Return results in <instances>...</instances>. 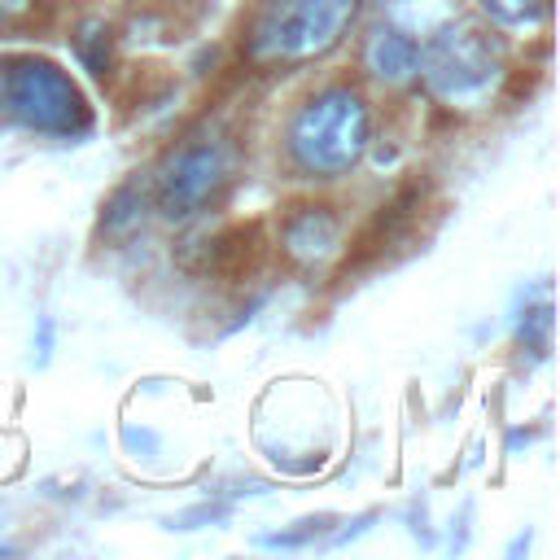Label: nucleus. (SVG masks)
Returning a JSON list of instances; mask_svg holds the SVG:
<instances>
[{
    "mask_svg": "<svg viewBox=\"0 0 560 560\" xmlns=\"http://www.w3.org/2000/svg\"><path fill=\"white\" fill-rule=\"evenodd\" d=\"M372 144V109L354 83H324L284 122V153L306 179L350 175Z\"/></svg>",
    "mask_w": 560,
    "mask_h": 560,
    "instance_id": "nucleus-1",
    "label": "nucleus"
},
{
    "mask_svg": "<svg viewBox=\"0 0 560 560\" xmlns=\"http://www.w3.org/2000/svg\"><path fill=\"white\" fill-rule=\"evenodd\" d=\"M0 118L52 140H83L96 127V114L70 70L39 52L0 57Z\"/></svg>",
    "mask_w": 560,
    "mask_h": 560,
    "instance_id": "nucleus-2",
    "label": "nucleus"
},
{
    "mask_svg": "<svg viewBox=\"0 0 560 560\" xmlns=\"http://www.w3.org/2000/svg\"><path fill=\"white\" fill-rule=\"evenodd\" d=\"M416 79L446 105H481L503 79V39L477 22L451 18L420 44Z\"/></svg>",
    "mask_w": 560,
    "mask_h": 560,
    "instance_id": "nucleus-3",
    "label": "nucleus"
},
{
    "mask_svg": "<svg viewBox=\"0 0 560 560\" xmlns=\"http://www.w3.org/2000/svg\"><path fill=\"white\" fill-rule=\"evenodd\" d=\"M359 0H271L249 35L245 57L249 61H311L341 44Z\"/></svg>",
    "mask_w": 560,
    "mask_h": 560,
    "instance_id": "nucleus-4",
    "label": "nucleus"
},
{
    "mask_svg": "<svg viewBox=\"0 0 560 560\" xmlns=\"http://www.w3.org/2000/svg\"><path fill=\"white\" fill-rule=\"evenodd\" d=\"M232 179V149L210 136H192L158 162V214L166 223H184L201 214Z\"/></svg>",
    "mask_w": 560,
    "mask_h": 560,
    "instance_id": "nucleus-5",
    "label": "nucleus"
},
{
    "mask_svg": "<svg viewBox=\"0 0 560 560\" xmlns=\"http://www.w3.org/2000/svg\"><path fill=\"white\" fill-rule=\"evenodd\" d=\"M280 249L302 262V267H319L341 249V214L324 201H306L293 206L280 223Z\"/></svg>",
    "mask_w": 560,
    "mask_h": 560,
    "instance_id": "nucleus-6",
    "label": "nucleus"
},
{
    "mask_svg": "<svg viewBox=\"0 0 560 560\" xmlns=\"http://www.w3.org/2000/svg\"><path fill=\"white\" fill-rule=\"evenodd\" d=\"M359 61L368 79H376L381 88H407L420 74V39L394 22H376L372 35L363 39Z\"/></svg>",
    "mask_w": 560,
    "mask_h": 560,
    "instance_id": "nucleus-7",
    "label": "nucleus"
},
{
    "mask_svg": "<svg viewBox=\"0 0 560 560\" xmlns=\"http://www.w3.org/2000/svg\"><path fill=\"white\" fill-rule=\"evenodd\" d=\"M525 306H516L512 315V332H516V346L529 350L538 363L547 359L551 350V328H556V306H551V284L538 280L529 293H521Z\"/></svg>",
    "mask_w": 560,
    "mask_h": 560,
    "instance_id": "nucleus-8",
    "label": "nucleus"
},
{
    "mask_svg": "<svg viewBox=\"0 0 560 560\" xmlns=\"http://www.w3.org/2000/svg\"><path fill=\"white\" fill-rule=\"evenodd\" d=\"M144 214H149L144 188H140L136 179L118 184V188L105 197V206H101V241H109V245L131 241V236L144 228Z\"/></svg>",
    "mask_w": 560,
    "mask_h": 560,
    "instance_id": "nucleus-9",
    "label": "nucleus"
},
{
    "mask_svg": "<svg viewBox=\"0 0 560 560\" xmlns=\"http://www.w3.org/2000/svg\"><path fill=\"white\" fill-rule=\"evenodd\" d=\"M70 52H74V61H79L96 83H105L109 66H114V31H109V22H105V18H83V22L70 31Z\"/></svg>",
    "mask_w": 560,
    "mask_h": 560,
    "instance_id": "nucleus-10",
    "label": "nucleus"
},
{
    "mask_svg": "<svg viewBox=\"0 0 560 560\" xmlns=\"http://www.w3.org/2000/svg\"><path fill=\"white\" fill-rule=\"evenodd\" d=\"M337 525L332 512H319V516H302L293 521L289 529H271V534H254V547L262 551H306V547H324L328 529Z\"/></svg>",
    "mask_w": 560,
    "mask_h": 560,
    "instance_id": "nucleus-11",
    "label": "nucleus"
},
{
    "mask_svg": "<svg viewBox=\"0 0 560 560\" xmlns=\"http://www.w3.org/2000/svg\"><path fill=\"white\" fill-rule=\"evenodd\" d=\"M223 521H232V499H223V494H206L201 503L162 516V529H179V534H188V529H206V525H223Z\"/></svg>",
    "mask_w": 560,
    "mask_h": 560,
    "instance_id": "nucleus-12",
    "label": "nucleus"
},
{
    "mask_svg": "<svg viewBox=\"0 0 560 560\" xmlns=\"http://www.w3.org/2000/svg\"><path fill=\"white\" fill-rule=\"evenodd\" d=\"M551 0H481V13L499 26V31H521L534 26L538 18H547Z\"/></svg>",
    "mask_w": 560,
    "mask_h": 560,
    "instance_id": "nucleus-13",
    "label": "nucleus"
},
{
    "mask_svg": "<svg viewBox=\"0 0 560 560\" xmlns=\"http://www.w3.org/2000/svg\"><path fill=\"white\" fill-rule=\"evenodd\" d=\"M118 442H122V451H127V459H136V464H153L158 455H162V433L153 429V424H136V420H122L118 424Z\"/></svg>",
    "mask_w": 560,
    "mask_h": 560,
    "instance_id": "nucleus-14",
    "label": "nucleus"
},
{
    "mask_svg": "<svg viewBox=\"0 0 560 560\" xmlns=\"http://www.w3.org/2000/svg\"><path fill=\"white\" fill-rule=\"evenodd\" d=\"M52 350H57V319L52 315H39L35 319V337H31V363H35V372H44L52 363Z\"/></svg>",
    "mask_w": 560,
    "mask_h": 560,
    "instance_id": "nucleus-15",
    "label": "nucleus"
},
{
    "mask_svg": "<svg viewBox=\"0 0 560 560\" xmlns=\"http://www.w3.org/2000/svg\"><path fill=\"white\" fill-rule=\"evenodd\" d=\"M381 521V512L376 508H368V512H359V516H350V521H341V529L332 525L328 529V538H324V547H346V542H354V538H363L372 525Z\"/></svg>",
    "mask_w": 560,
    "mask_h": 560,
    "instance_id": "nucleus-16",
    "label": "nucleus"
},
{
    "mask_svg": "<svg viewBox=\"0 0 560 560\" xmlns=\"http://www.w3.org/2000/svg\"><path fill=\"white\" fill-rule=\"evenodd\" d=\"M407 534H411L420 547H433V542H438V534L429 529V508H424V499H411V512H407Z\"/></svg>",
    "mask_w": 560,
    "mask_h": 560,
    "instance_id": "nucleus-17",
    "label": "nucleus"
},
{
    "mask_svg": "<svg viewBox=\"0 0 560 560\" xmlns=\"http://www.w3.org/2000/svg\"><path fill=\"white\" fill-rule=\"evenodd\" d=\"M468 538H472V499L459 503V516L451 521V551L464 556L468 551Z\"/></svg>",
    "mask_w": 560,
    "mask_h": 560,
    "instance_id": "nucleus-18",
    "label": "nucleus"
},
{
    "mask_svg": "<svg viewBox=\"0 0 560 560\" xmlns=\"http://www.w3.org/2000/svg\"><path fill=\"white\" fill-rule=\"evenodd\" d=\"M529 547H534V529L525 525V529H521V534L508 542V551H503V556H508V560H521V556H529Z\"/></svg>",
    "mask_w": 560,
    "mask_h": 560,
    "instance_id": "nucleus-19",
    "label": "nucleus"
},
{
    "mask_svg": "<svg viewBox=\"0 0 560 560\" xmlns=\"http://www.w3.org/2000/svg\"><path fill=\"white\" fill-rule=\"evenodd\" d=\"M529 442H534V429H508V446H503V451H508V455H516V451H521V446H529Z\"/></svg>",
    "mask_w": 560,
    "mask_h": 560,
    "instance_id": "nucleus-20",
    "label": "nucleus"
},
{
    "mask_svg": "<svg viewBox=\"0 0 560 560\" xmlns=\"http://www.w3.org/2000/svg\"><path fill=\"white\" fill-rule=\"evenodd\" d=\"M26 9H31V0H0V18H18Z\"/></svg>",
    "mask_w": 560,
    "mask_h": 560,
    "instance_id": "nucleus-21",
    "label": "nucleus"
},
{
    "mask_svg": "<svg viewBox=\"0 0 560 560\" xmlns=\"http://www.w3.org/2000/svg\"><path fill=\"white\" fill-rule=\"evenodd\" d=\"M13 551H18L13 542H0V556H13Z\"/></svg>",
    "mask_w": 560,
    "mask_h": 560,
    "instance_id": "nucleus-22",
    "label": "nucleus"
},
{
    "mask_svg": "<svg viewBox=\"0 0 560 560\" xmlns=\"http://www.w3.org/2000/svg\"><path fill=\"white\" fill-rule=\"evenodd\" d=\"M0 472H9V464H4V438H0Z\"/></svg>",
    "mask_w": 560,
    "mask_h": 560,
    "instance_id": "nucleus-23",
    "label": "nucleus"
}]
</instances>
